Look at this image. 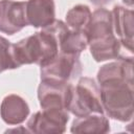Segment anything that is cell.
<instances>
[{"label": "cell", "instance_id": "9a60e30c", "mask_svg": "<svg viewBox=\"0 0 134 134\" xmlns=\"http://www.w3.org/2000/svg\"><path fill=\"white\" fill-rule=\"evenodd\" d=\"M18 68L12 53V43L4 37L0 36V73Z\"/></svg>", "mask_w": 134, "mask_h": 134}, {"label": "cell", "instance_id": "30bf717a", "mask_svg": "<svg viewBox=\"0 0 134 134\" xmlns=\"http://www.w3.org/2000/svg\"><path fill=\"white\" fill-rule=\"evenodd\" d=\"M27 24L36 28H43L55 20V5L53 0L25 1Z\"/></svg>", "mask_w": 134, "mask_h": 134}, {"label": "cell", "instance_id": "2e32d148", "mask_svg": "<svg viewBox=\"0 0 134 134\" xmlns=\"http://www.w3.org/2000/svg\"><path fill=\"white\" fill-rule=\"evenodd\" d=\"M90 2H92L94 5H98V6H102V5H106L108 4L109 2H111L112 0H89Z\"/></svg>", "mask_w": 134, "mask_h": 134}, {"label": "cell", "instance_id": "6da1fadb", "mask_svg": "<svg viewBox=\"0 0 134 134\" xmlns=\"http://www.w3.org/2000/svg\"><path fill=\"white\" fill-rule=\"evenodd\" d=\"M100 102L106 114L116 120H132L134 113L133 59H121L103 65L96 74Z\"/></svg>", "mask_w": 134, "mask_h": 134}, {"label": "cell", "instance_id": "4fadbf2b", "mask_svg": "<svg viewBox=\"0 0 134 134\" xmlns=\"http://www.w3.org/2000/svg\"><path fill=\"white\" fill-rule=\"evenodd\" d=\"M88 46V39L84 30L70 29L65 35L60 45V52L70 54H81Z\"/></svg>", "mask_w": 134, "mask_h": 134}, {"label": "cell", "instance_id": "7c38bea8", "mask_svg": "<svg viewBox=\"0 0 134 134\" xmlns=\"http://www.w3.org/2000/svg\"><path fill=\"white\" fill-rule=\"evenodd\" d=\"M70 132L75 134H105L110 132L109 119L104 113H93L73 119Z\"/></svg>", "mask_w": 134, "mask_h": 134}, {"label": "cell", "instance_id": "7a4b0ae2", "mask_svg": "<svg viewBox=\"0 0 134 134\" xmlns=\"http://www.w3.org/2000/svg\"><path fill=\"white\" fill-rule=\"evenodd\" d=\"M69 27L62 20H54L40 31L12 44V53L17 67L37 64L42 66L60 52V45Z\"/></svg>", "mask_w": 134, "mask_h": 134}, {"label": "cell", "instance_id": "5bb4252c", "mask_svg": "<svg viewBox=\"0 0 134 134\" xmlns=\"http://www.w3.org/2000/svg\"><path fill=\"white\" fill-rule=\"evenodd\" d=\"M91 10L88 5L76 4L66 14V24L70 29L84 30L91 18Z\"/></svg>", "mask_w": 134, "mask_h": 134}, {"label": "cell", "instance_id": "8fae6325", "mask_svg": "<svg viewBox=\"0 0 134 134\" xmlns=\"http://www.w3.org/2000/svg\"><path fill=\"white\" fill-rule=\"evenodd\" d=\"M29 107L26 100L17 94L6 95L0 105V116L2 120L10 126L20 125L28 117Z\"/></svg>", "mask_w": 134, "mask_h": 134}, {"label": "cell", "instance_id": "8992f818", "mask_svg": "<svg viewBox=\"0 0 134 134\" xmlns=\"http://www.w3.org/2000/svg\"><path fill=\"white\" fill-rule=\"evenodd\" d=\"M68 120L67 110L46 108L34 113L27 120L26 128L35 134H61L66 131Z\"/></svg>", "mask_w": 134, "mask_h": 134}, {"label": "cell", "instance_id": "277c9868", "mask_svg": "<svg viewBox=\"0 0 134 134\" xmlns=\"http://www.w3.org/2000/svg\"><path fill=\"white\" fill-rule=\"evenodd\" d=\"M68 112L75 117L86 116L93 113H104L100 102L99 87L95 81L88 76H82L73 86Z\"/></svg>", "mask_w": 134, "mask_h": 134}, {"label": "cell", "instance_id": "3957f363", "mask_svg": "<svg viewBox=\"0 0 134 134\" xmlns=\"http://www.w3.org/2000/svg\"><path fill=\"white\" fill-rule=\"evenodd\" d=\"M85 32L90 53L95 62L133 59V53L124 49L114 34L112 13L110 10L104 7L95 9L91 14Z\"/></svg>", "mask_w": 134, "mask_h": 134}, {"label": "cell", "instance_id": "ba28073f", "mask_svg": "<svg viewBox=\"0 0 134 134\" xmlns=\"http://www.w3.org/2000/svg\"><path fill=\"white\" fill-rule=\"evenodd\" d=\"M25 1L0 0V31L15 35L27 26Z\"/></svg>", "mask_w": 134, "mask_h": 134}, {"label": "cell", "instance_id": "52a82bcc", "mask_svg": "<svg viewBox=\"0 0 134 134\" xmlns=\"http://www.w3.org/2000/svg\"><path fill=\"white\" fill-rule=\"evenodd\" d=\"M73 85L70 82L41 80L38 86V99L42 109L54 108L68 111Z\"/></svg>", "mask_w": 134, "mask_h": 134}, {"label": "cell", "instance_id": "e0dca14e", "mask_svg": "<svg viewBox=\"0 0 134 134\" xmlns=\"http://www.w3.org/2000/svg\"><path fill=\"white\" fill-rule=\"evenodd\" d=\"M126 5H128V6H130V7H132L133 6V0H121Z\"/></svg>", "mask_w": 134, "mask_h": 134}, {"label": "cell", "instance_id": "5b68a950", "mask_svg": "<svg viewBox=\"0 0 134 134\" xmlns=\"http://www.w3.org/2000/svg\"><path fill=\"white\" fill-rule=\"evenodd\" d=\"M83 65L80 54L59 52L53 59L40 66L41 80L70 82L82 74Z\"/></svg>", "mask_w": 134, "mask_h": 134}, {"label": "cell", "instance_id": "9c48e42d", "mask_svg": "<svg viewBox=\"0 0 134 134\" xmlns=\"http://www.w3.org/2000/svg\"><path fill=\"white\" fill-rule=\"evenodd\" d=\"M111 13L115 36L121 43L124 49L133 53V10L131 8H126L122 5H115Z\"/></svg>", "mask_w": 134, "mask_h": 134}]
</instances>
